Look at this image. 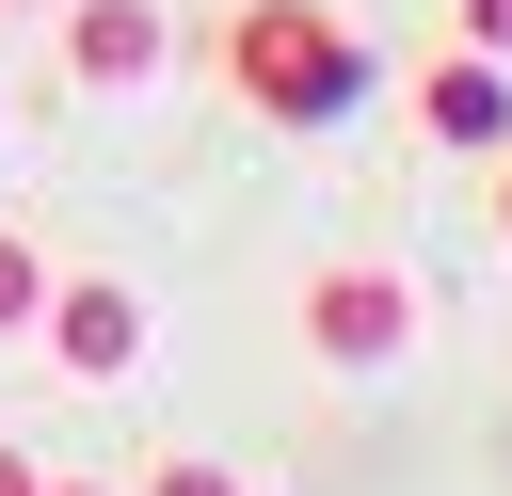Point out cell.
<instances>
[{
	"instance_id": "obj_1",
	"label": "cell",
	"mask_w": 512,
	"mask_h": 496,
	"mask_svg": "<svg viewBox=\"0 0 512 496\" xmlns=\"http://www.w3.org/2000/svg\"><path fill=\"white\" fill-rule=\"evenodd\" d=\"M224 96L272 112V128H336V112L368 96V48H352L320 0H240V16H224Z\"/></svg>"
},
{
	"instance_id": "obj_2",
	"label": "cell",
	"mask_w": 512,
	"mask_h": 496,
	"mask_svg": "<svg viewBox=\"0 0 512 496\" xmlns=\"http://www.w3.org/2000/svg\"><path fill=\"white\" fill-rule=\"evenodd\" d=\"M288 336H304L320 368H384V352H416V272H384V256H320V272L288 288Z\"/></svg>"
},
{
	"instance_id": "obj_3",
	"label": "cell",
	"mask_w": 512,
	"mask_h": 496,
	"mask_svg": "<svg viewBox=\"0 0 512 496\" xmlns=\"http://www.w3.org/2000/svg\"><path fill=\"white\" fill-rule=\"evenodd\" d=\"M32 336H48L64 384H128V368H144V288H128V272H48V320H32Z\"/></svg>"
},
{
	"instance_id": "obj_4",
	"label": "cell",
	"mask_w": 512,
	"mask_h": 496,
	"mask_svg": "<svg viewBox=\"0 0 512 496\" xmlns=\"http://www.w3.org/2000/svg\"><path fill=\"white\" fill-rule=\"evenodd\" d=\"M416 128L464 144V160L512 144V48H432V64H416Z\"/></svg>"
},
{
	"instance_id": "obj_5",
	"label": "cell",
	"mask_w": 512,
	"mask_h": 496,
	"mask_svg": "<svg viewBox=\"0 0 512 496\" xmlns=\"http://www.w3.org/2000/svg\"><path fill=\"white\" fill-rule=\"evenodd\" d=\"M160 0H64V80H96V96H128V80H160Z\"/></svg>"
},
{
	"instance_id": "obj_6",
	"label": "cell",
	"mask_w": 512,
	"mask_h": 496,
	"mask_svg": "<svg viewBox=\"0 0 512 496\" xmlns=\"http://www.w3.org/2000/svg\"><path fill=\"white\" fill-rule=\"evenodd\" d=\"M32 320H48V240L0 224V336H32Z\"/></svg>"
},
{
	"instance_id": "obj_7",
	"label": "cell",
	"mask_w": 512,
	"mask_h": 496,
	"mask_svg": "<svg viewBox=\"0 0 512 496\" xmlns=\"http://www.w3.org/2000/svg\"><path fill=\"white\" fill-rule=\"evenodd\" d=\"M144 496H240L224 464H144Z\"/></svg>"
},
{
	"instance_id": "obj_8",
	"label": "cell",
	"mask_w": 512,
	"mask_h": 496,
	"mask_svg": "<svg viewBox=\"0 0 512 496\" xmlns=\"http://www.w3.org/2000/svg\"><path fill=\"white\" fill-rule=\"evenodd\" d=\"M464 48H512V0H464Z\"/></svg>"
},
{
	"instance_id": "obj_9",
	"label": "cell",
	"mask_w": 512,
	"mask_h": 496,
	"mask_svg": "<svg viewBox=\"0 0 512 496\" xmlns=\"http://www.w3.org/2000/svg\"><path fill=\"white\" fill-rule=\"evenodd\" d=\"M32 480H48V464H32V448H0V496H32Z\"/></svg>"
},
{
	"instance_id": "obj_10",
	"label": "cell",
	"mask_w": 512,
	"mask_h": 496,
	"mask_svg": "<svg viewBox=\"0 0 512 496\" xmlns=\"http://www.w3.org/2000/svg\"><path fill=\"white\" fill-rule=\"evenodd\" d=\"M496 240H512V176H496Z\"/></svg>"
},
{
	"instance_id": "obj_11",
	"label": "cell",
	"mask_w": 512,
	"mask_h": 496,
	"mask_svg": "<svg viewBox=\"0 0 512 496\" xmlns=\"http://www.w3.org/2000/svg\"><path fill=\"white\" fill-rule=\"evenodd\" d=\"M32 496H80V480H32Z\"/></svg>"
}]
</instances>
